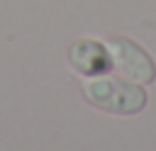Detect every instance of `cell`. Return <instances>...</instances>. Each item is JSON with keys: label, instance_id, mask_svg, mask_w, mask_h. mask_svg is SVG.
Segmentation results:
<instances>
[{"label": "cell", "instance_id": "1", "mask_svg": "<svg viewBox=\"0 0 156 151\" xmlns=\"http://www.w3.org/2000/svg\"><path fill=\"white\" fill-rule=\"evenodd\" d=\"M80 95L90 107L117 117L141 114L149 105L146 85L117 76L112 71L93 78H80Z\"/></svg>", "mask_w": 156, "mask_h": 151}, {"label": "cell", "instance_id": "2", "mask_svg": "<svg viewBox=\"0 0 156 151\" xmlns=\"http://www.w3.org/2000/svg\"><path fill=\"white\" fill-rule=\"evenodd\" d=\"M105 44L112 58V71L141 85H151L156 80V61L139 41L127 34H112Z\"/></svg>", "mask_w": 156, "mask_h": 151}, {"label": "cell", "instance_id": "3", "mask_svg": "<svg viewBox=\"0 0 156 151\" xmlns=\"http://www.w3.org/2000/svg\"><path fill=\"white\" fill-rule=\"evenodd\" d=\"M66 61L71 66L73 73H78L80 78H93V76H102L112 71V58L107 51V44L93 37H80L76 41H71L68 51H66Z\"/></svg>", "mask_w": 156, "mask_h": 151}]
</instances>
